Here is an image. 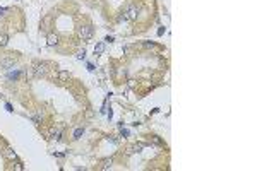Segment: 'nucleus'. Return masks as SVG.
Wrapping results in <instances>:
<instances>
[{
  "instance_id": "9",
  "label": "nucleus",
  "mask_w": 257,
  "mask_h": 171,
  "mask_svg": "<svg viewBox=\"0 0 257 171\" xmlns=\"http://www.w3.org/2000/svg\"><path fill=\"white\" fill-rule=\"evenodd\" d=\"M112 162H113V159H112V158H110V159H106V161L105 162H103V166H101V169H110V168H112Z\"/></svg>"
},
{
  "instance_id": "3",
  "label": "nucleus",
  "mask_w": 257,
  "mask_h": 171,
  "mask_svg": "<svg viewBox=\"0 0 257 171\" xmlns=\"http://www.w3.org/2000/svg\"><path fill=\"white\" fill-rule=\"evenodd\" d=\"M137 17V7L135 5H127L125 10H123V19H135Z\"/></svg>"
},
{
  "instance_id": "13",
  "label": "nucleus",
  "mask_w": 257,
  "mask_h": 171,
  "mask_svg": "<svg viewBox=\"0 0 257 171\" xmlns=\"http://www.w3.org/2000/svg\"><path fill=\"white\" fill-rule=\"evenodd\" d=\"M19 74H21V72H14V74H9V79H17V77H19Z\"/></svg>"
},
{
  "instance_id": "7",
  "label": "nucleus",
  "mask_w": 257,
  "mask_h": 171,
  "mask_svg": "<svg viewBox=\"0 0 257 171\" xmlns=\"http://www.w3.org/2000/svg\"><path fill=\"white\" fill-rule=\"evenodd\" d=\"M103 50H105V43H98V45L94 46V55H101Z\"/></svg>"
},
{
  "instance_id": "2",
  "label": "nucleus",
  "mask_w": 257,
  "mask_h": 171,
  "mask_svg": "<svg viewBox=\"0 0 257 171\" xmlns=\"http://www.w3.org/2000/svg\"><path fill=\"white\" fill-rule=\"evenodd\" d=\"M79 36H81L84 41L91 39L93 36H94V27H93V26H81V27H79Z\"/></svg>"
},
{
  "instance_id": "8",
  "label": "nucleus",
  "mask_w": 257,
  "mask_h": 171,
  "mask_svg": "<svg viewBox=\"0 0 257 171\" xmlns=\"http://www.w3.org/2000/svg\"><path fill=\"white\" fill-rule=\"evenodd\" d=\"M4 156L7 159H16V154H14V151L12 149H9V147H7V149L4 151Z\"/></svg>"
},
{
  "instance_id": "4",
  "label": "nucleus",
  "mask_w": 257,
  "mask_h": 171,
  "mask_svg": "<svg viewBox=\"0 0 257 171\" xmlns=\"http://www.w3.org/2000/svg\"><path fill=\"white\" fill-rule=\"evenodd\" d=\"M16 64V56L14 55H7L0 60V68H10L12 65Z\"/></svg>"
},
{
  "instance_id": "11",
  "label": "nucleus",
  "mask_w": 257,
  "mask_h": 171,
  "mask_svg": "<svg viewBox=\"0 0 257 171\" xmlns=\"http://www.w3.org/2000/svg\"><path fill=\"white\" fill-rule=\"evenodd\" d=\"M58 79L60 81H67L69 79V72H58Z\"/></svg>"
},
{
  "instance_id": "15",
  "label": "nucleus",
  "mask_w": 257,
  "mask_h": 171,
  "mask_svg": "<svg viewBox=\"0 0 257 171\" xmlns=\"http://www.w3.org/2000/svg\"><path fill=\"white\" fill-rule=\"evenodd\" d=\"M144 46H148V48H152V46H154V43H144Z\"/></svg>"
},
{
  "instance_id": "5",
  "label": "nucleus",
  "mask_w": 257,
  "mask_h": 171,
  "mask_svg": "<svg viewBox=\"0 0 257 171\" xmlns=\"http://www.w3.org/2000/svg\"><path fill=\"white\" fill-rule=\"evenodd\" d=\"M146 145L144 144H134V145H130L129 149H127V154H134V152H139V151H142Z\"/></svg>"
},
{
  "instance_id": "16",
  "label": "nucleus",
  "mask_w": 257,
  "mask_h": 171,
  "mask_svg": "<svg viewBox=\"0 0 257 171\" xmlns=\"http://www.w3.org/2000/svg\"><path fill=\"white\" fill-rule=\"evenodd\" d=\"M4 10H5V9H0V14H2V12H4Z\"/></svg>"
},
{
  "instance_id": "14",
  "label": "nucleus",
  "mask_w": 257,
  "mask_h": 171,
  "mask_svg": "<svg viewBox=\"0 0 257 171\" xmlns=\"http://www.w3.org/2000/svg\"><path fill=\"white\" fill-rule=\"evenodd\" d=\"M84 55H86V51L83 50V51H79V55H77V56H79V58H83V60H84Z\"/></svg>"
},
{
  "instance_id": "1",
  "label": "nucleus",
  "mask_w": 257,
  "mask_h": 171,
  "mask_svg": "<svg viewBox=\"0 0 257 171\" xmlns=\"http://www.w3.org/2000/svg\"><path fill=\"white\" fill-rule=\"evenodd\" d=\"M48 72V64L46 62H38L33 65V75L35 77H41Z\"/></svg>"
},
{
  "instance_id": "12",
  "label": "nucleus",
  "mask_w": 257,
  "mask_h": 171,
  "mask_svg": "<svg viewBox=\"0 0 257 171\" xmlns=\"http://www.w3.org/2000/svg\"><path fill=\"white\" fill-rule=\"evenodd\" d=\"M7 34H2V36H0V46H5V45H7Z\"/></svg>"
},
{
  "instance_id": "6",
  "label": "nucleus",
  "mask_w": 257,
  "mask_h": 171,
  "mask_svg": "<svg viewBox=\"0 0 257 171\" xmlns=\"http://www.w3.org/2000/svg\"><path fill=\"white\" fill-rule=\"evenodd\" d=\"M57 43H58V36H57V34H50V36H48V45H50V46L57 45Z\"/></svg>"
},
{
  "instance_id": "10",
  "label": "nucleus",
  "mask_w": 257,
  "mask_h": 171,
  "mask_svg": "<svg viewBox=\"0 0 257 171\" xmlns=\"http://www.w3.org/2000/svg\"><path fill=\"white\" fill-rule=\"evenodd\" d=\"M83 133H84V128H77V130H74V139H81Z\"/></svg>"
}]
</instances>
